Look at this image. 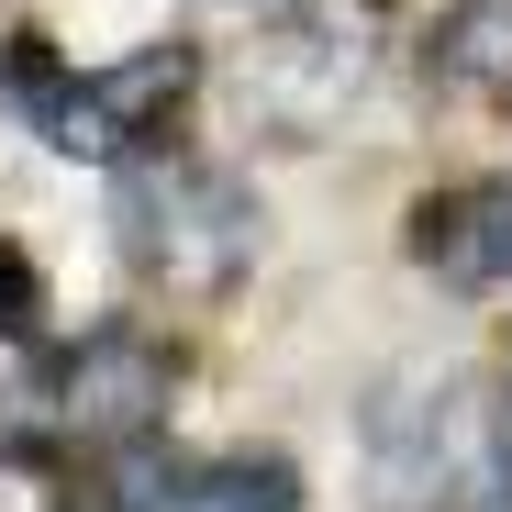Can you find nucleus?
Wrapping results in <instances>:
<instances>
[{
	"label": "nucleus",
	"instance_id": "obj_2",
	"mask_svg": "<svg viewBox=\"0 0 512 512\" xmlns=\"http://www.w3.org/2000/svg\"><path fill=\"white\" fill-rule=\"evenodd\" d=\"M167 390H179V368H167V346H156V334H134V323L90 334V346L67 357V379H56L67 423H78V435H101V446H134L145 423L167 412Z\"/></svg>",
	"mask_w": 512,
	"mask_h": 512
},
{
	"label": "nucleus",
	"instance_id": "obj_4",
	"mask_svg": "<svg viewBox=\"0 0 512 512\" xmlns=\"http://www.w3.org/2000/svg\"><path fill=\"white\" fill-rule=\"evenodd\" d=\"M412 256L446 290H501L512 279V179H468L446 201H423L412 212Z\"/></svg>",
	"mask_w": 512,
	"mask_h": 512
},
{
	"label": "nucleus",
	"instance_id": "obj_1",
	"mask_svg": "<svg viewBox=\"0 0 512 512\" xmlns=\"http://www.w3.org/2000/svg\"><path fill=\"white\" fill-rule=\"evenodd\" d=\"M123 245L167 279H223L245 256V201L223 179H134L123 190Z\"/></svg>",
	"mask_w": 512,
	"mask_h": 512
},
{
	"label": "nucleus",
	"instance_id": "obj_6",
	"mask_svg": "<svg viewBox=\"0 0 512 512\" xmlns=\"http://www.w3.org/2000/svg\"><path fill=\"white\" fill-rule=\"evenodd\" d=\"M179 512H301V468L290 457H223V468L190 479Z\"/></svg>",
	"mask_w": 512,
	"mask_h": 512
},
{
	"label": "nucleus",
	"instance_id": "obj_3",
	"mask_svg": "<svg viewBox=\"0 0 512 512\" xmlns=\"http://www.w3.org/2000/svg\"><path fill=\"white\" fill-rule=\"evenodd\" d=\"M179 101H190V56H179V45H145V56H123V67H101V78H78V101H67L56 145L112 156L123 134H156Z\"/></svg>",
	"mask_w": 512,
	"mask_h": 512
},
{
	"label": "nucleus",
	"instance_id": "obj_5",
	"mask_svg": "<svg viewBox=\"0 0 512 512\" xmlns=\"http://www.w3.org/2000/svg\"><path fill=\"white\" fill-rule=\"evenodd\" d=\"M423 67H435V90L501 101L512 90V0H457L435 23V45H423Z\"/></svg>",
	"mask_w": 512,
	"mask_h": 512
},
{
	"label": "nucleus",
	"instance_id": "obj_8",
	"mask_svg": "<svg viewBox=\"0 0 512 512\" xmlns=\"http://www.w3.org/2000/svg\"><path fill=\"white\" fill-rule=\"evenodd\" d=\"M34 323H45V279L23 245H0V334H34Z\"/></svg>",
	"mask_w": 512,
	"mask_h": 512
},
{
	"label": "nucleus",
	"instance_id": "obj_7",
	"mask_svg": "<svg viewBox=\"0 0 512 512\" xmlns=\"http://www.w3.org/2000/svg\"><path fill=\"white\" fill-rule=\"evenodd\" d=\"M0 90H12V112H23L34 134H56V123H67V101H78V78H67V67L34 45V34H23L12 56H0Z\"/></svg>",
	"mask_w": 512,
	"mask_h": 512
}]
</instances>
